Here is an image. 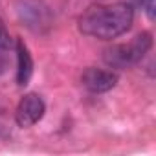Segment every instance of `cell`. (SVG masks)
<instances>
[{
  "label": "cell",
  "instance_id": "obj_1",
  "mask_svg": "<svg viewBox=\"0 0 156 156\" xmlns=\"http://www.w3.org/2000/svg\"><path fill=\"white\" fill-rule=\"evenodd\" d=\"M132 20L134 8L127 2H118L110 6H90L79 19V30L88 37L112 41L127 33L132 26Z\"/></svg>",
  "mask_w": 156,
  "mask_h": 156
},
{
  "label": "cell",
  "instance_id": "obj_2",
  "mask_svg": "<svg viewBox=\"0 0 156 156\" xmlns=\"http://www.w3.org/2000/svg\"><path fill=\"white\" fill-rule=\"evenodd\" d=\"M151 46H152V35L149 31H143L136 35L129 44H114L107 48L103 53V59L110 68L125 70L138 64L145 57V53L151 50Z\"/></svg>",
  "mask_w": 156,
  "mask_h": 156
},
{
  "label": "cell",
  "instance_id": "obj_3",
  "mask_svg": "<svg viewBox=\"0 0 156 156\" xmlns=\"http://www.w3.org/2000/svg\"><path fill=\"white\" fill-rule=\"evenodd\" d=\"M46 112V105L42 101V98L39 94H26L19 107H17V112H15V119H17V125L22 127V129H28V127H33L35 123H39L42 119Z\"/></svg>",
  "mask_w": 156,
  "mask_h": 156
},
{
  "label": "cell",
  "instance_id": "obj_4",
  "mask_svg": "<svg viewBox=\"0 0 156 156\" xmlns=\"http://www.w3.org/2000/svg\"><path fill=\"white\" fill-rule=\"evenodd\" d=\"M83 87L92 94H103L112 90L118 85V73L112 70H101V68H87L81 75Z\"/></svg>",
  "mask_w": 156,
  "mask_h": 156
},
{
  "label": "cell",
  "instance_id": "obj_5",
  "mask_svg": "<svg viewBox=\"0 0 156 156\" xmlns=\"http://www.w3.org/2000/svg\"><path fill=\"white\" fill-rule=\"evenodd\" d=\"M19 13H20L22 22H24L28 28H31L33 31H39L41 28L50 26V22H51L50 9H48L42 2H37V0L24 2L22 8L19 9Z\"/></svg>",
  "mask_w": 156,
  "mask_h": 156
},
{
  "label": "cell",
  "instance_id": "obj_6",
  "mask_svg": "<svg viewBox=\"0 0 156 156\" xmlns=\"http://www.w3.org/2000/svg\"><path fill=\"white\" fill-rule=\"evenodd\" d=\"M17 83L20 87L28 85L30 79H31V73H33V59L26 48V44L19 39L17 41Z\"/></svg>",
  "mask_w": 156,
  "mask_h": 156
},
{
  "label": "cell",
  "instance_id": "obj_7",
  "mask_svg": "<svg viewBox=\"0 0 156 156\" xmlns=\"http://www.w3.org/2000/svg\"><path fill=\"white\" fill-rule=\"evenodd\" d=\"M11 46V39H9V33L4 26V20L0 19V50H8Z\"/></svg>",
  "mask_w": 156,
  "mask_h": 156
},
{
  "label": "cell",
  "instance_id": "obj_8",
  "mask_svg": "<svg viewBox=\"0 0 156 156\" xmlns=\"http://www.w3.org/2000/svg\"><path fill=\"white\" fill-rule=\"evenodd\" d=\"M140 4H141L143 11L147 13V17L152 20L154 19V0H140Z\"/></svg>",
  "mask_w": 156,
  "mask_h": 156
},
{
  "label": "cell",
  "instance_id": "obj_9",
  "mask_svg": "<svg viewBox=\"0 0 156 156\" xmlns=\"http://www.w3.org/2000/svg\"><path fill=\"white\" fill-rule=\"evenodd\" d=\"M2 51H4V50H0V73H4L6 68H8V59L2 57Z\"/></svg>",
  "mask_w": 156,
  "mask_h": 156
}]
</instances>
